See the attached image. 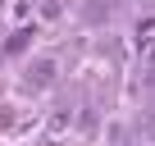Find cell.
I'll return each instance as SVG.
<instances>
[{
  "mask_svg": "<svg viewBox=\"0 0 155 146\" xmlns=\"http://www.w3.org/2000/svg\"><path fill=\"white\" fill-rule=\"evenodd\" d=\"M50 82H55V59H37L23 73V91H46Z\"/></svg>",
  "mask_w": 155,
  "mask_h": 146,
  "instance_id": "obj_1",
  "label": "cell"
},
{
  "mask_svg": "<svg viewBox=\"0 0 155 146\" xmlns=\"http://www.w3.org/2000/svg\"><path fill=\"white\" fill-rule=\"evenodd\" d=\"M114 9V0H87V18H105Z\"/></svg>",
  "mask_w": 155,
  "mask_h": 146,
  "instance_id": "obj_3",
  "label": "cell"
},
{
  "mask_svg": "<svg viewBox=\"0 0 155 146\" xmlns=\"http://www.w3.org/2000/svg\"><path fill=\"white\" fill-rule=\"evenodd\" d=\"M146 73H155V41H146Z\"/></svg>",
  "mask_w": 155,
  "mask_h": 146,
  "instance_id": "obj_5",
  "label": "cell"
},
{
  "mask_svg": "<svg viewBox=\"0 0 155 146\" xmlns=\"http://www.w3.org/2000/svg\"><path fill=\"white\" fill-rule=\"evenodd\" d=\"M28 41H32V28H18V32L5 37V50L0 55H18V50H28Z\"/></svg>",
  "mask_w": 155,
  "mask_h": 146,
  "instance_id": "obj_2",
  "label": "cell"
},
{
  "mask_svg": "<svg viewBox=\"0 0 155 146\" xmlns=\"http://www.w3.org/2000/svg\"><path fill=\"white\" fill-rule=\"evenodd\" d=\"M14 123H18V119H14V110H9V105H0V128H14Z\"/></svg>",
  "mask_w": 155,
  "mask_h": 146,
  "instance_id": "obj_4",
  "label": "cell"
}]
</instances>
